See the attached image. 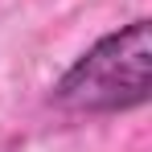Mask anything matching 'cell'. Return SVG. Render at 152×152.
Returning a JSON list of instances; mask_svg holds the SVG:
<instances>
[{"label": "cell", "mask_w": 152, "mask_h": 152, "mask_svg": "<svg viewBox=\"0 0 152 152\" xmlns=\"http://www.w3.org/2000/svg\"><path fill=\"white\" fill-rule=\"evenodd\" d=\"M148 95V21L103 37L58 82V103L70 111H124Z\"/></svg>", "instance_id": "obj_1"}]
</instances>
